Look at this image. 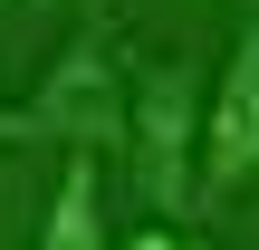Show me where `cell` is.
Here are the masks:
<instances>
[{
    "label": "cell",
    "mask_w": 259,
    "mask_h": 250,
    "mask_svg": "<svg viewBox=\"0 0 259 250\" xmlns=\"http://www.w3.org/2000/svg\"><path fill=\"white\" fill-rule=\"evenodd\" d=\"M10 145H67V154L135 145V87L115 67V29L106 19H77V39L38 67V87L10 106Z\"/></svg>",
    "instance_id": "6da1fadb"
},
{
    "label": "cell",
    "mask_w": 259,
    "mask_h": 250,
    "mask_svg": "<svg viewBox=\"0 0 259 250\" xmlns=\"http://www.w3.org/2000/svg\"><path fill=\"white\" fill-rule=\"evenodd\" d=\"M192 125H202V87H192V58H144L135 67V193L173 222L192 212L202 173H192Z\"/></svg>",
    "instance_id": "7a4b0ae2"
},
{
    "label": "cell",
    "mask_w": 259,
    "mask_h": 250,
    "mask_svg": "<svg viewBox=\"0 0 259 250\" xmlns=\"http://www.w3.org/2000/svg\"><path fill=\"white\" fill-rule=\"evenodd\" d=\"M250 173H259V0H240L221 87H211V116H202V202H231Z\"/></svg>",
    "instance_id": "3957f363"
},
{
    "label": "cell",
    "mask_w": 259,
    "mask_h": 250,
    "mask_svg": "<svg viewBox=\"0 0 259 250\" xmlns=\"http://www.w3.org/2000/svg\"><path fill=\"white\" fill-rule=\"evenodd\" d=\"M38 250H106V183H96V154H67V164H58Z\"/></svg>",
    "instance_id": "277c9868"
},
{
    "label": "cell",
    "mask_w": 259,
    "mask_h": 250,
    "mask_svg": "<svg viewBox=\"0 0 259 250\" xmlns=\"http://www.w3.org/2000/svg\"><path fill=\"white\" fill-rule=\"evenodd\" d=\"M125 250H183V231H173V222H144V231H135Z\"/></svg>",
    "instance_id": "5b68a950"
},
{
    "label": "cell",
    "mask_w": 259,
    "mask_h": 250,
    "mask_svg": "<svg viewBox=\"0 0 259 250\" xmlns=\"http://www.w3.org/2000/svg\"><path fill=\"white\" fill-rule=\"evenodd\" d=\"M0 145H10V106H0Z\"/></svg>",
    "instance_id": "8992f818"
}]
</instances>
